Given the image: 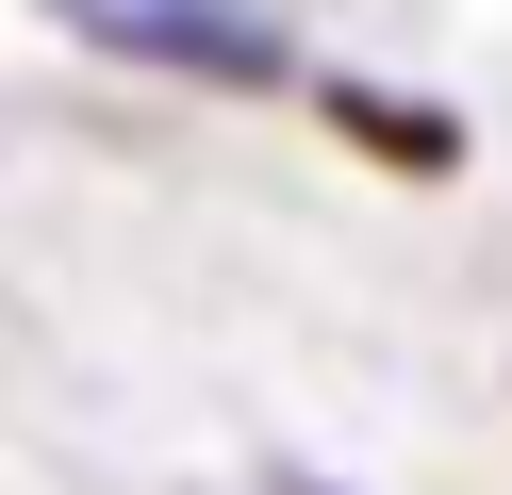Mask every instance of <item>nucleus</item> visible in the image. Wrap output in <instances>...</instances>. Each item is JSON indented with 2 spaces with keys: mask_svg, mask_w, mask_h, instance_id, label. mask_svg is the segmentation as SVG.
<instances>
[{
  "mask_svg": "<svg viewBox=\"0 0 512 495\" xmlns=\"http://www.w3.org/2000/svg\"><path fill=\"white\" fill-rule=\"evenodd\" d=\"M50 17L100 33V50H133V66H199V83H265L281 66V33L248 0H50Z\"/></svg>",
  "mask_w": 512,
  "mask_h": 495,
  "instance_id": "f257e3e1",
  "label": "nucleus"
},
{
  "mask_svg": "<svg viewBox=\"0 0 512 495\" xmlns=\"http://www.w3.org/2000/svg\"><path fill=\"white\" fill-rule=\"evenodd\" d=\"M331 116H364L397 165H463V132H446V116H413V99H331Z\"/></svg>",
  "mask_w": 512,
  "mask_h": 495,
  "instance_id": "f03ea898",
  "label": "nucleus"
},
{
  "mask_svg": "<svg viewBox=\"0 0 512 495\" xmlns=\"http://www.w3.org/2000/svg\"><path fill=\"white\" fill-rule=\"evenodd\" d=\"M298 495H314V479H298Z\"/></svg>",
  "mask_w": 512,
  "mask_h": 495,
  "instance_id": "7ed1b4c3",
  "label": "nucleus"
}]
</instances>
